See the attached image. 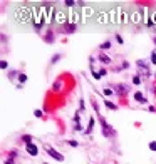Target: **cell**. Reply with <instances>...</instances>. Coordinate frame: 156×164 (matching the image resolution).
I'll return each instance as SVG.
<instances>
[{"mask_svg": "<svg viewBox=\"0 0 156 164\" xmlns=\"http://www.w3.org/2000/svg\"><path fill=\"white\" fill-rule=\"evenodd\" d=\"M99 122H101V131H103L104 137H114V136H116V129H114L113 126H109L104 117H99Z\"/></svg>", "mask_w": 156, "mask_h": 164, "instance_id": "cell-1", "label": "cell"}, {"mask_svg": "<svg viewBox=\"0 0 156 164\" xmlns=\"http://www.w3.org/2000/svg\"><path fill=\"white\" fill-rule=\"evenodd\" d=\"M136 65H138V69H139V75H143V77H149V75H151L149 65L146 64V60L139 59V60H136Z\"/></svg>", "mask_w": 156, "mask_h": 164, "instance_id": "cell-2", "label": "cell"}, {"mask_svg": "<svg viewBox=\"0 0 156 164\" xmlns=\"http://www.w3.org/2000/svg\"><path fill=\"white\" fill-rule=\"evenodd\" d=\"M44 149H45V152H47L50 157H54L56 161H59V162H62V161H64V156H62V154L59 152V151H56V149H54L52 146H49V144H44Z\"/></svg>", "mask_w": 156, "mask_h": 164, "instance_id": "cell-3", "label": "cell"}, {"mask_svg": "<svg viewBox=\"0 0 156 164\" xmlns=\"http://www.w3.org/2000/svg\"><path fill=\"white\" fill-rule=\"evenodd\" d=\"M128 92H129V85L128 84H116V87H114V94L119 95V97H124Z\"/></svg>", "mask_w": 156, "mask_h": 164, "instance_id": "cell-4", "label": "cell"}, {"mask_svg": "<svg viewBox=\"0 0 156 164\" xmlns=\"http://www.w3.org/2000/svg\"><path fill=\"white\" fill-rule=\"evenodd\" d=\"M25 151L29 152L30 156H37V154H39V147H37V144L32 142V144H27L25 146Z\"/></svg>", "mask_w": 156, "mask_h": 164, "instance_id": "cell-5", "label": "cell"}, {"mask_svg": "<svg viewBox=\"0 0 156 164\" xmlns=\"http://www.w3.org/2000/svg\"><path fill=\"white\" fill-rule=\"evenodd\" d=\"M134 101L138 104H146V102H148V99H146V95L143 92H139V90H138V92H134Z\"/></svg>", "mask_w": 156, "mask_h": 164, "instance_id": "cell-6", "label": "cell"}, {"mask_svg": "<svg viewBox=\"0 0 156 164\" xmlns=\"http://www.w3.org/2000/svg\"><path fill=\"white\" fill-rule=\"evenodd\" d=\"M97 59H99V62H101V64H104V65H108V64H111V62H113V60H111V57H108L106 54H103V52L99 54V57H97Z\"/></svg>", "mask_w": 156, "mask_h": 164, "instance_id": "cell-7", "label": "cell"}, {"mask_svg": "<svg viewBox=\"0 0 156 164\" xmlns=\"http://www.w3.org/2000/svg\"><path fill=\"white\" fill-rule=\"evenodd\" d=\"M64 29H66V32H67V34H72V32H74V30L77 29V25L74 24V22H67V24L64 25Z\"/></svg>", "mask_w": 156, "mask_h": 164, "instance_id": "cell-8", "label": "cell"}, {"mask_svg": "<svg viewBox=\"0 0 156 164\" xmlns=\"http://www.w3.org/2000/svg\"><path fill=\"white\" fill-rule=\"evenodd\" d=\"M52 90H54V92H61V90H62V80H56V82H54Z\"/></svg>", "mask_w": 156, "mask_h": 164, "instance_id": "cell-9", "label": "cell"}, {"mask_svg": "<svg viewBox=\"0 0 156 164\" xmlns=\"http://www.w3.org/2000/svg\"><path fill=\"white\" fill-rule=\"evenodd\" d=\"M92 127H94V117H89V124H87V129L84 131V134H91L92 132Z\"/></svg>", "mask_w": 156, "mask_h": 164, "instance_id": "cell-10", "label": "cell"}, {"mask_svg": "<svg viewBox=\"0 0 156 164\" xmlns=\"http://www.w3.org/2000/svg\"><path fill=\"white\" fill-rule=\"evenodd\" d=\"M104 106H106L108 109H111V111H118V106H116V104H114V102L108 101V99H106V101H104Z\"/></svg>", "mask_w": 156, "mask_h": 164, "instance_id": "cell-11", "label": "cell"}, {"mask_svg": "<svg viewBox=\"0 0 156 164\" xmlns=\"http://www.w3.org/2000/svg\"><path fill=\"white\" fill-rule=\"evenodd\" d=\"M99 49H101V52H103V50H109V49H111V42H109V40L103 42V44L99 45Z\"/></svg>", "mask_w": 156, "mask_h": 164, "instance_id": "cell-12", "label": "cell"}, {"mask_svg": "<svg viewBox=\"0 0 156 164\" xmlns=\"http://www.w3.org/2000/svg\"><path fill=\"white\" fill-rule=\"evenodd\" d=\"M22 141L25 142V146L27 144H32V136L30 134H24V136H22Z\"/></svg>", "mask_w": 156, "mask_h": 164, "instance_id": "cell-13", "label": "cell"}, {"mask_svg": "<svg viewBox=\"0 0 156 164\" xmlns=\"http://www.w3.org/2000/svg\"><path fill=\"white\" fill-rule=\"evenodd\" d=\"M61 57H62V54H56V55H52V59H50V64H57Z\"/></svg>", "mask_w": 156, "mask_h": 164, "instance_id": "cell-14", "label": "cell"}, {"mask_svg": "<svg viewBox=\"0 0 156 164\" xmlns=\"http://www.w3.org/2000/svg\"><path fill=\"white\" fill-rule=\"evenodd\" d=\"M133 84H134V85H141V77L139 75H134V77H133Z\"/></svg>", "mask_w": 156, "mask_h": 164, "instance_id": "cell-15", "label": "cell"}, {"mask_svg": "<svg viewBox=\"0 0 156 164\" xmlns=\"http://www.w3.org/2000/svg\"><path fill=\"white\" fill-rule=\"evenodd\" d=\"M19 82H20V84L27 82V75H25V74H19Z\"/></svg>", "mask_w": 156, "mask_h": 164, "instance_id": "cell-16", "label": "cell"}, {"mask_svg": "<svg viewBox=\"0 0 156 164\" xmlns=\"http://www.w3.org/2000/svg\"><path fill=\"white\" fill-rule=\"evenodd\" d=\"M64 5H66V7H74L76 2H74V0H66V2H64Z\"/></svg>", "mask_w": 156, "mask_h": 164, "instance_id": "cell-17", "label": "cell"}, {"mask_svg": "<svg viewBox=\"0 0 156 164\" xmlns=\"http://www.w3.org/2000/svg\"><path fill=\"white\" fill-rule=\"evenodd\" d=\"M151 64H153V65H156V50L151 52Z\"/></svg>", "mask_w": 156, "mask_h": 164, "instance_id": "cell-18", "label": "cell"}, {"mask_svg": "<svg viewBox=\"0 0 156 164\" xmlns=\"http://www.w3.org/2000/svg\"><path fill=\"white\" fill-rule=\"evenodd\" d=\"M52 10H54V7H52V5H49V12H52ZM45 22H47V24L50 22V15H49V13L45 15Z\"/></svg>", "mask_w": 156, "mask_h": 164, "instance_id": "cell-19", "label": "cell"}, {"mask_svg": "<svg viewBox=\"0 0 156 164\" xmlns=\"http://www.w3.org/2000/svg\"><path fill=\"white\" fill-rule=\"evenodd\" d=\"M54 40V35H52V32H49V35H45V42H52Z\"/></svg>", "mask_w": 156, "mask_h": 164, "instance_id": "cell-20", "label": "cell"}, {"mask_svg": "<svg viewBox=\"0 0 156 164\" xmlns=\"http://www.w3.org/2000/svg\"><path fill=\"white\" fill-rule=\"evenodd\" d=\"M149 149L151 151H156V141H151L149 142Z\"/></svg>", "mask_w": 156, "mask_h": 164, "instance_id": "cell-21", "label": "cell"}, {"mask_svg": "<svg viewBox=\"0 0 156 164\" xmlns=\"http://www.w3.org/2000/svg\"><path fill=\"white\" fill-rule=\"evenodd\" d=\"M69 146H72V147H77V146H79V142H77V141H69Z\"/></svg>", "mask_w": 156, "mask_h": 164, "instance_id": "cell-22", "label": "cell"}, {"mask_svg": "<svg viewBox=\"0 0 156 164\" xmlns=\"http://www.w3.org/2000/svg\"><path fill=\"white\" fill-rule=\"evenodd\" d=\"M34 114H35V117H42V111H39V109H35Z\"/></svg>", "mask_w": 156, "mask_h": 164, "instance_id": "cell-23", "label": "cell"}, {"mask_svg": "<svg viewBox=\"0 0 156 164\" xmlns=\"http://www.w3.org/2000/svg\"><path fill=\"white\" fill-rule=\"evenodd\" d=\"M116 40H118V44H123V42H124V40H123V37H121L119 34H116Z\"/></svg>", "mask_w": 156, "mask_h": 164, "instance_id": "cell-24", "label": "cell"}, {"mask_svg": "<svg viewBox=\"0 0 156 164\" xmlns=\"http://www.w3.org/2000/svg\"><path fill=\"white\" fill-rule=\"evenodd\" d=\"M5 164H15V161H13V157H8L5 159Z\"/></svg>", "mask_w": 156, "mask_h": 164, "instance_id": "cell-25", "label": "cell"}, {"mask_svg": "<svg viewBox=\"0 0 156 164\" xmlns=\"http://www.w3.org/2000/svg\"><path fill=\"white\" fill-rule=\"evenodd\" d=\"M0 67H2V69L5 70V69H7V62H5V60H2V62H0Z\"/></svg>", "mask_w": 156, "mask_h": 164, "instance_id": "cell-26", "label": "cell"}, {"mask_svg": "<svg viewBox=\"0 0 156 164\" xmlns=\"http://www.w3.org/2000/svg\"><path fill=\"white\" fill-rule=\"evenodd\" d=\"M114 92V90H111V89H104V94H106V95H111Z\"/></svg>", "mask_w": 156, "mask_h": 164, "instance_id": "cell-27", "label": "cell"}, {"mask_svg": "<svg viewBox=\"0 0 156 164\" xmlns=\"http://www.w3.org/2000/svg\"><path fill=\"white\" fill-rule=\"evenodd\" d=\"M79 107H81V111H84V101H82V99L79 101Z\"/></svg>", "mask_w": 156, "mask_h": 164, "instance_id": "cell-28", "label": "cell"}, {"mask_svg": "<svg viewBox=\"0 0 156 164\" xmlns=\"http://www.w3.org/2000/svg\"><path fill=\"white\" fill-rule=\"evenodd\" d=\"M153 40H154V45H156V37H154V39H153Z\"/></svg>", "mask_w": 156, "mask_h": 164, "instance_id": "cell-29", "label": "cell"}]
</instances>
